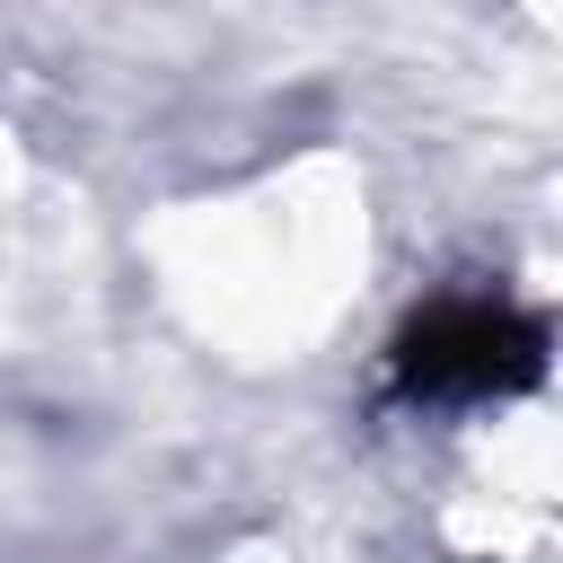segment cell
Returning <instances> with one entry per match:
<instances>
[{
	"label": "cell",
	"mask_w": 563,
	"mask_h": 563,
	"mask_svg": "<svg viewBox=\"0 0 563 563\" xmlns=\"http://www.w3.org/2000/svg\"><path fill=\"white\" fill-rule=\"evenodd\" d=\"M545 378V317H528L501 290H449L422 299L387 343V387L413 405H484L528 396Z\"/></svg>",
	"instance_id": "1"
}]
</instances>
